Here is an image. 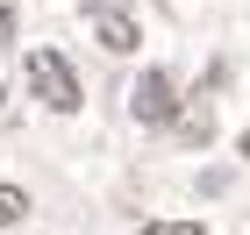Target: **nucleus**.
Listing matches in <instances>:
<instances>
[{
	"label": "nucleus",
	"instance_id": "obj_7",
	"mask_svg": "<svg viewBox=\"0 0 250 235\" xmlns=\"http://www.w3.org/2000/svg\"><path fill=\"white\" fill-rule=\"evenodd\" d=\"M15 43V7H0V50Z\"/></svg>",
	"mask_w": 250,
	"mask_h": 235
},
{
	"label": "nucleus",
	"instance_id": "obj_1",
	"mask_svg": "<svg viewBox=\"0 0 250 235\" xmlns=\"http://www.w3.org/2000/svg\"><path fill=\"white\" fill-rule=\"evenodd\" d=\"M21 72H29V100H43L50 114H79V100H86V93H79V72H72L64 50H29Z\"/></svg>",
	"mask_w": 250,
	"mask_h": 235
},
{
	"label": "nucleus",
	"instance_id": "obj_3",
	"mask_svg": "<svg viewBox=\"0 0 250 235\" xmlns=\"http://www.w3.org/2000/svg\"><path fill=\"white\" fill-rule=\"evenodd\" d=\"M86 29L100 36V50H115V57H129L136 43H143V29H136L129 7H115V0H86Z\"/></svg>",
	"mask_w": 250,
	"mask_h": 235
},
{
	"label": "nucleus",
	"instance_id": "obj_2",
	"mask_svg": "<svg viewBox=\"0 0 250 235\" xmlns=\"http://www.w3.org/2000/svg\"><path fill=\"white\" fill-rule=\"evenodd\" d=\"M129 114L143 121V128H172V114H179V86H172V72H165V64H143V78L129 86Z\"/></svg>",
	"mask_w": 250,
	"mask_h": 235
},
{
	"label": "nucleus",
	"instance_id": "obj_5",
	"mask_svg": "<svg viewBox=\"0 0 250 235\" xmlns=\"http://www.w3.org/2000/svg\"><path fill=\"white\" fill-rule=\"evenodd\" d=\"M21 214H29V193L21 185H0V228H15Z\"/></svg>",
	"mask_w": 250,
	"mask_h": 235
},
{
	"label": "nucleus",
	"instance_id": "obj_4",
	"mask_svg": "<svg viewBox=\"0 0 250 235\" xmlns=\"http://www.w3.org/2000/svg\"><path fill=\"white\" fill-rule=\"evenodd\" d=\"M172 136L186 143V150H208V143H214V107H208V100H186V107L172 114Z\"/></svg>",
	"mask_w": 250,
	"mask_h": 235
},
{
	"label": "nucleus",
	"instance_id": "obj_6",
	"mask_svg": "<svg viewBox=\"0 0 250 235\" xmlns=\"http://www.w3.org/2000/svg\"><path fill=\"white\" fill-rule=\"evenodd\" d=\"M136 235H208V228H200V221H143Z\"/></svg>",
	"mask_w": 250,
	"mask_h": 235
},
{
	"label": "nucleus",
	"instance_id": "obj_8",
	"mask_svg": "<svg viewBox=\"0 0 250 235\" xmlns=\"http://www.w3.org/2000/svg\"><path fill=\"white\" fill-rule=\"evenodd\" d=\"M243 164H250V128H243Z\"/></svg>",
	"mask_w": 250,
	"mask_h": 235
}]
</instances>
